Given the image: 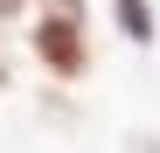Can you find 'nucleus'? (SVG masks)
I'll list each match as a JSON object with an SVG mask.
<instances>
[{
    "mask_svg": "<svg viewBox=\"0 0 160 153\" xmlns=\"http://www.w3.org/2000/svg\"><path fill=\"white\" fill-rule=\"evenodd\" d=\"M28 49H35V70H49V84H84V76L98 70L91 21H70V14H35Z\"/></svg>",
    "mask_w": 160,
    "mask_h": 153,
    "instance_id": "f257e3e1",
    "label": "nucleus"
},
{
    "mask_svg": "<svg viewBox=\"0 0 160 153\" xmlns=\"http://www.w3.org/2000/svg\"><path fill=\"white\" fill-rule=\"evenodd\" d=\"M112 21H118V35H125L132 49H153V35H160L153 0H112Z\"/></svg>",
    "mask_w": 160,
    "mask_h": 153,
    "instance_id": "f03ea898",
    "label": "nucleus"
},
{
    "mask_svg": "<svg viewBox=\"0 0 160 153\" xmlns=\"http://www.w3.org/2000/svg\"><path fill=\"white\" fill-rule=\"evenodd\" d=\"M35 14H70V21H91V0H28Z\"/></svg>",
    "mask_w": 160,
    "mask_h": 153,
    "instance_id": "7ed1b4c3",
    "label": "nucleus"
},
{
    "mask_svg": "<svg viewBox=\"0 0 160 153\" xmlns=\"http://www.w3.org/2000/svg\"><path fill=\"white\" fill-rule=\"evenodd\" d=\"M21 14H35V7H28V0H0V28H14V21H21Z\"/></svg>",
    "mask_w": 160,
    "mask_h": 153,
    "instance_id": "20e7f679",
    "label": "nucleus"
},
{
    "mask_svg": "<svg viewBox=\"0 0 160 153\" xmlns=\"http://www.w3.org/2000/svg\"><path fill=\"white\" fill-rule=\"evenodd\" d=\"M7 84H14V70H7V56H0V97H7Z\"/></svg>",
    "mask_w": 160,
    "mask_h": 153,
    "instance_id": "39448f33",
    "label": "nucleus"
}]
</instances>
